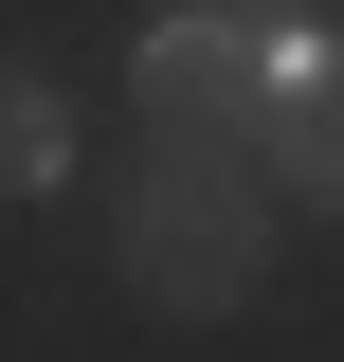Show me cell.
Returning a JSON list of instances; mask_svg holds the SVG:
<instances>
[{
	"label": "cell",
	"instance_id": "obj_1",
	"mask_svg": "<svg viewBox=\"0 0 344 362\" xmlns=\"http://www.w3.org/2000/svg\"><path fill=\"white\" fill-rule=\"evenodd\" d=\"M109 254H127L145 308L217 326V308H254V272H272V163L254 145H181L145 127V163L109 181Z\"/></svg>",
	"mask_w": 344,
	"mask_h": 362
},
{
	"label": "cell",
	"instance_id": "obj_2",
	"mask_svg": "<svg viewBox=\"0 0 344 362\" xmlns=\"http://www.w3.org/2000/svg\"><path fill=\"white\" fill-rule=\"evenodd\" d=\"M272 73H290V37H236V18H164V37H145V109H164L181 145H254Z\"/></svg>",
	"mask_w": 344,
	"mask_h": 362
},
{
	"label": "cell",
	"instance_id": "obj_3",
	"mask_svg": "<svg viewBox=\"0 0 344 362\" xmlns=\"http://www.w3.org/2000/svg\"><path fill=\"white\" fill-rule=\"evenodd\" d=\"M254 163H272V199H326V218H344V37H290Z\"/></svg>",
	"mask_w": 344,
	"mask_h": 362
},
{
	"label": "cell",
	"instance_id": "obj_4",
	"mask_svg": "<svg viewBox=\"0 0 344 362\" xmlns=\"http://www.w3.org/2000/svg\"><path fill=\"white\" fill-rule=\"evenodd\" d=\"M55 181H73V109H55V73L0 54V199H55Z\"/></svg>",
	"mask_w": 344,
	"mask_h": 362
},
{
	"label": "cell",
	"instance_id": "obj_5",
	"mask_svg": "<svg viewBox=\"0 0 344 362\" xmlns=\"http://www.w3.org/2000/svg\"><path fill=\"white\" fill-rule=\"evenodd\" d=\"M181 18H236V37H272V18H290V0H181Z\"/></svg>",
	"mask_w": 344,
	"mask_h": 362
}]
</instances>
